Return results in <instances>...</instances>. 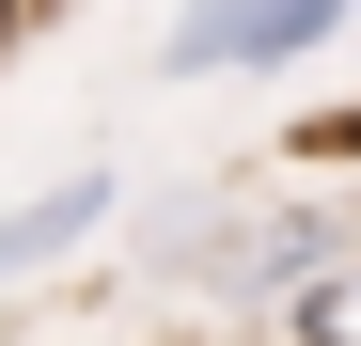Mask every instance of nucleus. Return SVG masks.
<instances>
[{
	"mask_svg": "<svg viewBox=\"0 0 361 346\" xmlns=\"http://www.w3.org/2000/svg\"><path fill=\"white\" fill-rule=\"evenodd\" d=\"M345 16H361V0H189L157 64L173 79H283V64H314Z\"/></svg>",
	"mask_w": 361,
	"mask_h": 346,
	"instance_id": "1",
	"label": "nucleus"
},
{
	"mask_svg": "<svg viewBox=\"0 0 361 346\" xmlns=\"http://www.w3.org/2000/svg\"><path fill=\"white\" fill-rule=\"evenodd\" d=\"M110 220V173H63V189H32L16 220H0V283H32V268H63L79 237Z\"/></svg>",
	"mask_w": 361,
	"mask_h": 346,
	"instance_id": "2",
	"label": "nucleus"
},
{
	"mask_svg": "<svg viewBox=\"0 0 361 346\" xmlns=\"http://www.w3.org/2000/svg\"><path fill=\"white\" fill-rule=\"evenodd\" d=\"M283 315H298V346H361V268H330V283H298Z\"/></svg>",
	"mask_w": 361,
	"mask_h": 346,
	"instance_id": "3",
	"label": "nucleus"
}]
</instances>
